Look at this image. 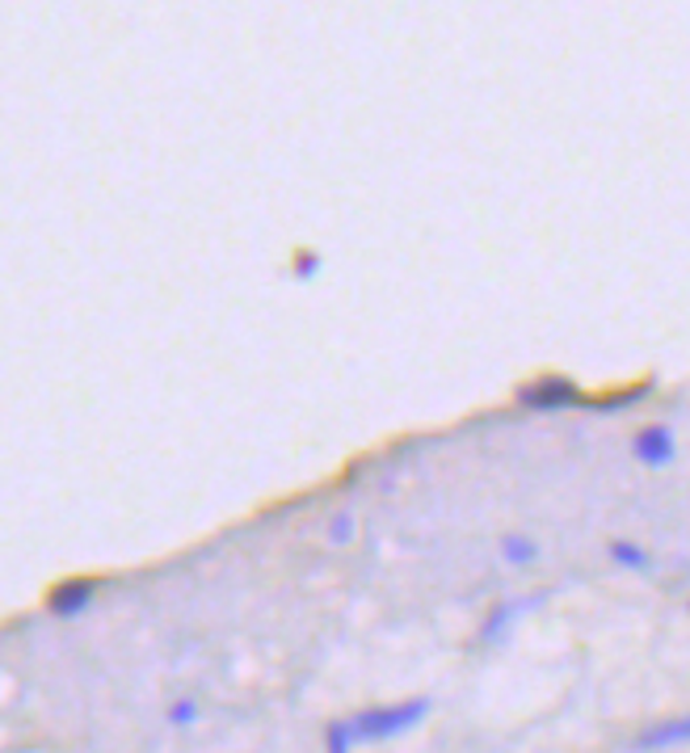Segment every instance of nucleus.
Returning a JSON list of instances; mask_svg holds the SVG:
<instances>
[{"label": "nucleus", "mask_w": 690, "mask_h": 753, "mask_svg": "<svg viewBox=\"0 0 690 753\" xmlns=\"http://www.w3.org/2000/svg\"><path fill=\"white\" fill-rule=\"evenodd\" d=\"M426 712H430V703H426V699H412V703H396V707L367 712V716H358V720H349V724H337V728H342V737L349 745H358V741H383V737H396V732L412 728L417 720H426Z\"/></svg>", "instance_id": "nucleus-1"}, {"label": "nucleus", "mask_w": 690, "mask_h": 753, "mask_svg": "<svg viewBox=\"0 0 690 753\" xmlns=\"http://www.w3.org/2000/svg\"><path fill=\"white\" fill-rule=\"evenodd\" d=\"M89 597H94V581H72V585H60V590L51 594V610H56V615H72V610H81Z\"/></svg>", "instance_id": "nucleus-5"}, {"label": "nucleus", "mask_w": 690, "mask_h": 753, "mask_svg": "<svg viewBox=\"0 0 690 753\" xmlns=\"http://www.w3.org/2000/svg\"><path fill=\"white\" fill-rule=\"evenodd\" d=\"M502 552L514 560V565H531L534 552H539V543H534L531 534H505L502 539Z\"/></svg>", "instance_id": "nucleus-6"}, {"label": "nucleus", "mask_w": 690, "mask_h": 753, "mask_svg": "<svg viewBox=\"0 0 690 753\" xmlns=\"http://www.w3.org/2000/svg\"><path fill=\"white\" fill-rule=\"evenodd\" d=\"M194 716H198V712H194V703H177V707L169 712V720H173V724H189Z\"/></svg>", "instance_id": "nucleus-8"}, {"label": "nucleus", "mask_w": 690, "mask_h": 753, "mask_svg": "<svg viewBox=\"0 0 690 753\" xmlns=\"http://www.w3.org/2000/svg\"><path fill=\"white\" fill-rule=\"evenodd\" d=\"M682 741H690V716L687 720L661 724L653 732H644L636 745H640V750H665V745H682Z\"/></svg>", "instance_id": "nucleus-4"}, {"label": "nucleus", "mask_w": 690, "mask_h": 753, "mask_svg": "<svg viewBox=\"0 0 690 753\" xmlns=\"http://www.w3.org/2000/svg\"><path fill=\"white\" fill-rule=\"evenodd\" d=\"M611 556L628 568H649V552L636 547V543H628V539H615V543H611Z\"/></svg>", "instance_id": "nucleus-7"}, {"label": "nucleus", "mask_w": 690, "mask_h": 753, "mask_svg": "<svg viewBox=\"0 0 690 753\" xmlns=\"http://www.w3.org/2000/svg\"><path fill=\"white\" fill-rule=\"evenodd\" d=\"M518 400L531 408H572V405H581V392H577V383H568V379H539V383H527V387L518 392Z\"/></svg>", "instance_id": "nucleus-2"}, {"label": "nucleus", "mask_w": 690, "mask_h": 753, "mask_svg": "<svg viewBox=\"0 0 690 753\" xmlns=\"http://www.w3.org/2000/svg\"><path fill=\"white\" fill-rule=\"evenodd\" d=\"M316 266H320V261H316V252H304V257L295 261V274H299V279H308V274H316Z\"/></svg>", "instance_id": "nucleus-10"}, {"label": "nucleus", "mask_w": 690, "mask_h": 753, "mask_svg": "<svg viewBox=\"0 0 690 753\" xmlns=\"http://www.w3.org/2000/svg\"><path fill=\"white\" fill-rule=\"evenodd\" d=\"M329 753H349V741L342 737V728H337V724L329 728Z\"/></svg>", "instance_id": "nucleus-9"}, {"label": "nucleus", "mask_w": 690, "mask_h": 753, "mask_svg": "<svg viewBox=\"0 0 690 753\" xmlns=\"http://www.w3.org/2000/svg\"><path fill=\"white\" fill-rule=\"evenodd\" d=\"M636 455H640L649 468H665V464L674 459V434H669V425H644V430L636 434Z\"/></svg>", "instance_id": "nucleus-3"}]
</instances>
